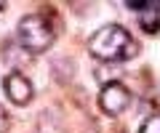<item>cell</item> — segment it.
<instances>
[{
    "instance_id": "8",
    "label": "cell",
    "mask_w": 160,
    "mask_h": 133,
    "mask_svg": "<svg viewBox=\"0 0 160 133\" xmlns=\"http://www.w3.org/2000/svg\"><path fill=\"white\" fill-rule=\"evenodd\" d=\"M8 128H11V115L6 112V107L0 104V133H6Z\"/></svg>"
},
{
    "instance_id": "9",
    "label": "cell",
    "mask_w": 160,
    "mask_h": 133,
    "mask_svg": "<svg viewBox=\"0 0 160 133\" xmlns=\"http://www.w3.org/2000/svg\"><path fill=\"white\" fill-rule=\"evenodd\" d=\"M0 11H6V3H3V0H0Z\"/></svg>"
},
{
    "instance_id": "1",
    "label": "cell",
    "mask_w": 160,
    "mask_h": 133,
    "mask_svg": "<svg viewBox=\"0 0 160 133\" xmlns=\"http://www.w3.org/2000/svg\"><path fill=\"white\" fill-rule=\"evenodd\" d=\"M88 51L93 59L104 64H115V61H128L139 53V43L131 37L126 27L120 24H107L99 32H93V37L88 40Z\"/></svg>"
},
{
    "instance_id": "7",
    "label": "cell",
    "mask_w": 160,
    "mask_h": 133,
    "mask_svg": "<svg viewBox=\"0 0 160 133\" xmlns=\"http://www.w3.org/2000/svg\"><path fill=\"white\" fill-rule=\"evenodd\" d=\"M139 133H160V112L152 115V117H147L142 122V128H139Z\"/></svg>"
},
{
    "instance_id": "3",
    "label": "cell",
    "mask_w": 160,
    "mask_h": 133,
    "mask_svg": "<svg viewBox=\"0 0 160 133\" xmlns=\"http://www.w3.org/2000/svg\"><path fill=\"white\" fill-rule=\"evenodd\" d=\"M99 107H102L104 115H123V112L131 107V91H128L123 83H104L102 91H99Z\"/></svg>"
},
{
    "instance_id": "2",
    "label": "cell",
    "mask_w": 160,
    "mask_h": 133,
    "mask_svg": "<svg viewBox=\"0 0 160 133\" xmlns=\"http://www.w3.org/2000/svg\"><path fill=\"white\" fill-rule=\"evenodd\" d=\"M16 40L27 53H46L56 40V29L46 13H29L19 21Z\"/></svg>"
},
{
    "instance_id": "6",
    "label": "cell",
    "mask_w": 160,
    "mask_h": 133,
    "mask_svg": "<svg viewBox=\"0 0 160 133\" xmlns=\"http://www.w3.org/2000/svg\"><path fill=\"white\" fill-rule=\"evenodd\" d=\"M131 11L136 13H144V11H160V3H152V0H128L126 3Z\"/></svg>"
},
{
    "instance_id": "4",
    "label": "cell",
    "mask_w": 160,
    "mask_h": 133,
    "mask_svg": "<svg viewBox=\"0 0 160 133\" xmlns=\"http://www.w3.org/2000/svg\"><path fill=\"white\" fill-rule=\"evenodd\" d=\"M3 91H6V96L11 98L13 104H19V107L29 104L32 96H35L32 83H29L22 72H11V75H6V80H3Z\"/></svg>"
},
{
    "instance_id": "5",
    "label": "cell",
    "mask_w": 160,
    "mask_h": 133,
    "mask_svg": "<svg viewBox=\"0 0 160 133\" xmlns=\"http://www.w3.org/2000/svg\"><path fill=\"white\" fill-rule=\"evenodd\" d=\"M139 27L147 35H158L160 32V11H144L139 13Z\"/></svg>"
}]
</instances>
